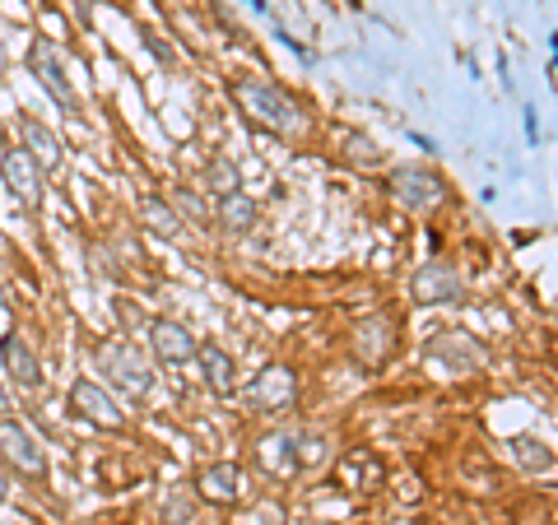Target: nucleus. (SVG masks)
Returning <instances> with one entry per match:
<instances>
[{"mask_svg": "<svg viewBox=\"0 0 558 525\" xmlns=\"http://www.w3.org/2000/svg\"><path fill=\"white\" fill-rule=\"evenodd\" d=\"M233 102L242 108V117H252V126L260 131H275V135H293L303 126V112L279 84L270 80H256V75H242L233 80Z\"/></svg>", "mask_w": 558, "mask_h": 525, "instance_id": "1", "label": "nucleus"}, {"mask_svg": "<svg viewBox=\"0 0 558 525\" xmlns=\"http://www.w3.org/2000/svg\"><path fill=\"white\" fill-rule=\"evenodd\" d=\"M98 373L108 377V387H117L126 400H145L154 391V367L131 340H108L98 349Z\"/></svg>", "mask_w": 558, "mask_h": 525, "instance_id": "2", "label": "nucleus"}, {"mask_svg": "<svg viewBox=\"0 0 558 525\" xmlns=\"http://www.w3.org/2000/svg\"><path fill=\"white\" fill-rule=\"evenodd\" d=\"M28 70H33V80L47 89V98L57 102V108L65 112H75L80 108V98L75 89H70V80H65V61H61V51L57 42H47V38H33V51H28Z\"/></svg>", "mask_w": 558, "mask_h": 525, "instance_id": "3", "label": "nucleus"}, {"mask_svg": "<svg viewBox=\"0 0 558 525\" xmlns=\"http://www.w3.org/2000/svg\"><path fill=\"white\" fill-rule=\"evenodd\" d=\"M70 410H75L84 424H94V428H108V432H117L121 424H126V414H121V405L108 395V387L102 381H94V377H80L75 387H70Z\"/></svg>", "mask_w": 558, "mask_h": 525, "instance_id": "4", "label": "nucleus"}, {"mask_svg": "<svg viewBox=\"0 0 558 525\" xmlns=\"http://www.w3.org/2000/svg\"><path fill=\"white\" fill-rule=\"evenodd\" d=\"M0 461L14 465L20 475H47V456H43L38 437L10 414H0Z\"/></svg>", "mask_w": 558, "mask_h": 525, "instance_id": "5", "label": "nucleus"}, {"mask_svg": "<svg viewBox=\"0 0 558 525\" xmlns=\"http://www.w3.org/2000/svg\"><path fill=\"white\" fill-rule=\"evenodd\" d=\"M387 186H391V196H396L400 205L414 209V215H428V209L442 205V196H447L442 178H433L428 168H396Z\"/></svg>", "mask_w": 558, "mask_h": 525, "instance_id": "6", "label": "nucleus"}, {"mask_svg": "<svg viewBox=\"0 0 558 525\" xmlns=\"http://www.w3.org/2000/svg\"><path fill=\"white\" fill-rule=\"evenodd\" d=\"M0 182H5L28 209L43 205V168H38V159H33L24 145H14V149L0 154Z\"/></svg>", "mask_w": 558, "mask_h": 525, "instance_id": "7", "label": "nucleus"}, {"mask_svg": "<svg viewBox=\"0 0 558 525\" xmlns=\"http://www.w3.org/2000/svg\"><path fill=\"white\" fill-rule=\"evenodd\" d=\"M149 349H154V358L168 363V367H178V363H191L201 354V344L196 335L182 326V321H154L149 326Z\"/></svg>", "mask_w": 558, "mask_h": 525, "instance_id": "8", "label": "nucleus"}, {"mask_svg": "<svg viewBox=\"0 0 558 525\" xmlns=\"http://www.w3.org/2000/svg\"><path fill=\"white\" fill-rule=\"evenodd\" d=\"M391 349H396V330L387 317H368L354 326V358L363 367H381L391 358Z\"/></svg>", "mask_w": 558, "mask_h": 525, "instance_id": "9", "label": "nucleus"}, {"mask_svg": "<svg viewBox=\"0 0 558 525\" xmlns=\"http://www.w3.org/2000/svg\"><path fill=\"white\" fill-rule=\"evenodd\" d=\"M242 488H247V484H242V469H238L233 461H215V465H205L201 475H196V498L219 502V506L238 502Z\"/></svg>", "mask_w": 558, "mask_h": 525, "instance_id": "10", "label": "nucleus"}, {"mask_svg": "<svg viewBox=\"0 0 558 525\" xmlns=\"http://www.w3.org/2000/svg\"><path fill=\"white\" fill-rule=\"evenodd\" d=\"M0 358H5V373L20 381L24 391H38V387H43V363H38L33 344L20 335V330H10V335L0 340Z\"/></svg>", "mask_w": 558, "mask_h": 525, "instance_id": "11", "label": "nucleus"}, {"mask_svg": "<svg viewBox=\"0 0 558 525\" xmlns=\"http://www.w3.org/2000/svg\"><path fill=\"white\" fill-rule=\"evenodd\" d=\"M299 395V381H293L289 367H266L252 387H247V405L256 410H279V405H289V400Z\"/></svg>", "mask_w": 558, "mask_h": 525, "instance_id": "12", "label": "nucleus"}, {"mask_svg": "<svg viewBox=\"0 0 558 525\" xmlns=\"http://www.w3.org/2000/svg\"><path fill=\"white\" fill-rule=\"evenodd\" d=\"M20 135H24V149L33 154V159H38V168L43 172H57L61 163H65V145L57 139V131H47L38 117H20Z\"/></svg>", "mask_w": 558, "mask_h": 525, "instance_id": "13", "label": "nucleus"}, {"mask_svg": "<svg viewBox=\"0 0 558 525\" xmlns=\"http://www.w3.org/2000/svg\"><path fill=\"white\" fill-rule=\"evenodd\" d=\"M414 297L418 303H461V274L442 260H433L414 274Z\"/></svg>", "mask_w": 558, "mask_h": 525, "instance_id": "14", "label": "nucleus"}, {"mask_svg": "<svg viewBox=\"0 0 558 525\" xmlns=\"http://www.w3.org/2000/svg\"><path fill=\"white\" fill-rule=\"evenodd\" d=\"M196 363H201V377H205V387H209V391L229 395V391L238 387V363H233L229 349H219V344H201Z\"/></svg>", "mask_w": 558, "mask_h": 525, "instance_id": "15", "label": "nucleus"}, {"mask_svg": "<svg viewBox=\"0 0 558 525\" xmlns=\"http://www.w3.org/2000/svg\"><path fill=\"white\" fill-rule=\"evenodd\" d=\"M256 451H260V465H266V475H293V469L303 465L299 461V437H289V432L266 437Z\"/></svg>", "mask_w": 558, "mask_h": 525, "instance_id": "16", "label": "nucleus"}, {"mask_svg": "<svg viewBox=\"0 0 558 525\" xmlns=\"http://www.w3.org/2000/svg\"><path fill=\"white\" fill-rule=\"evenodd\" d=\"M219 223L229 233H247L256 223V200L247 191H229V196H219Z\"/></svg>", "mask_w": 558, "mask_h": 525, "instance_id": "17", "label": "nucleus"}, {"mask_svg": "<svg viewBox=\"0 0 558 525\" xmlns=\"http://www.w3.org/2000/svg\"><path fill=\"white\" fill-rule=\"evenodd\" d=\"M205 191H215V196H229V191H242V178H238V168H233L229 159L209 163V168H205Z\"/></svg>", "mask_w": 558, "mask_h": 525, "instance_id": "18", "label": "nucleus"}, {"mask_svg": "<svg viewBox=\"0 0 558 525\" xmlns=\"http://www.w3.org/2000/svg\"><path fill=\"white\" fill-rule=\"evenodd\" d=\"M140 215H145V223H149V229L154 233H163V237H172V233H178V215H172V209L163 205V200H145V205H140Z\"/></svg>", "mask_w": 558, "mask_h": 525, "instance_id": "19", "label": "nucleus"}, {"mask_svg": "<svg viewBox=\"0 0 558 525\" xmlns=\"http://www.w3.org/2000/svg\"><path fill=\"white\" fill-rule=\"evenodd\" d=\"M163 525H191V502L186 498H163Z\"/></svg>", "mask_w": 558, "mask_h": 525, "instance_id": "20", "label": "nucleus"}, {"mask_svg": "<svg viewBox=\"0 0 558 525\" xmlns=\"http://www.w3.org/2000/svg\"><path fill=\"white\" fill-rule=\"evenodd\" d=\"M10 410V395H5V387H0V414H5Z\"/></svg>", "mask_w": 558, "mask_h": 525, "instance_id": "21", "label": "nucleus"}, {"mask_svg": "<svg viewBox=\"0 0 558 525\" xmlns=\"http://www.w3.org/2000/svg\"><path fill=\"white\" fill-rule=\"evenodd\" d=\"M0 498H5V479H0Z\"/></svg>", "mask_w": 558, "mask_h": 525, "instance_id": "22", "label": "nucleus"}, {"mask_svg": "<svg viewBox=\"0 0 558 525\" xmlns=\"http://www.w3.org/2000/svg\"><path fill=\"white\" fill-rule=\"evenodd\" d=\"M0 293H5V284H0Z\"/></svg>", "mask_w": 558, "mask_h": 525, "instance_id": "23", "label": "nucleus"}]
</instances>
